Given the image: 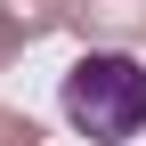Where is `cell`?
Segmentation results:
<instances>
[{"label": "cell", "mask_w": 146, "mask_h": 146, "mask_svg": "<svg viewBox=\"0 0 146 146\" xmlns=\"http://www.w3.org/2000/svg\"><path fill=\"white\" fill-rule=\"evenodd\" d=\"M73 25L106 33V41H130V33H146V0H73Z\"/></svg>", "instance_id": "cell-2"}, {"label": "cell", "mask_w": 146, "mask_h": 146, "mask_svg": "<svg viewBox=\"0 0 146 146\" xmlns=\"http://www.w3.org/2000/svg\"><path fill=\"white\" fill-rule=\"evenodd\" d=\"M0 146H41V130H33L25 114H8V106H0Z\"/></svg>", "instance_id": "cell-4"}, {"label": "cell", "mask_w": 146, "mask_h": 146, "mask_svg": "<svg viewBox=\"0 0 146 146\" xmlns=\"http://www.w3.org/2000/svg\"><path fill=\"white\" fill-rule=\"evenodd\" d=\"M0 16H8L25 41H41L49 25H65V16H73V0H0Z\"/></svg>", "instance_id": "cell-3"}, {"label": "cell", "mask_w": 146, "mask_h": 146, "mask_svg": "<svg viewBox=\"0 0 146 146\" xmlns=\"http://www.w3.org/2000/svg\"><path fill=\"white\" fill-rule=\"evenodd\" d=\"M16 57H25V33H16L8 16H0V65H16Z\"/></svg>", "instance_id": "cell-5"}, {"label": "cell", "mask_w": 146, "mask_h": 146, "mask_svg": "<svg viewBox=\"0 0 146 146\" xmlns=\"http://www.w3.org/2000/svg\"><path fill=\"white\" fill-rule=\"evenodd\" d=\"M65 122L81 138H98V146L138 138L146 130V65L130 49H89V57H73V73H65Z\"/></svg>", "instance_id": "cell-1"}]
</instances>
